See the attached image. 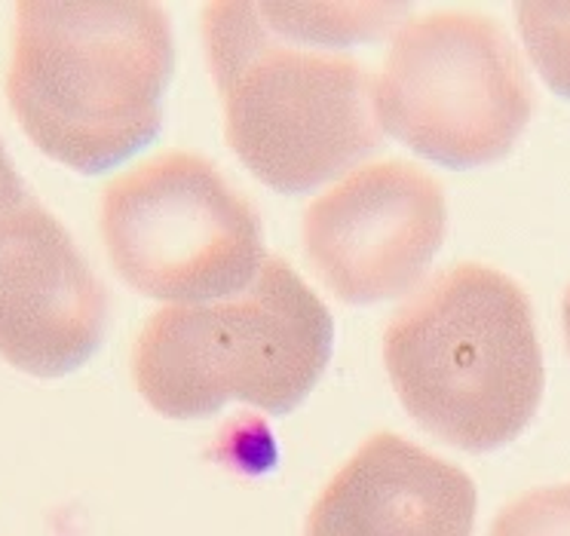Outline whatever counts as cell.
Segmentation results:
<instances>
[{
    "mask_svg": "<svg viewBox=\"0 0 570 536\" xmlns=\"http://www.w3.org/2000/svg\"><path fill=\"white\" fill-rule=\"evenodd\" d=\"M372 96L384 132L454 169L507 157L533 111L515 43L500 22L472 10L402 22Z\"/></svg>",
    "mask_w": 570,
    "mask_h": 536,
    "instance_id": "cell-5",
    "label": "cell"
},
{
    "mask_svg": "<svg viewBox=\"0 0 570 536\" xmlns=\"http://www.w3.org/2000/svg\"><path fill=\"white\" fill-rule=\"evenodd\" d=\"M173 62L160 3L22 0L7 99L47 157L96 175L157 136Z\"/></svg>",
    "mask_w": 570,
    "mask_h": 536,
    "instance_id": "cell-1",
    "label": "cell"
},
{
    "mask_svg": "<svg viewBox=\"0 0 570 536\" xmlns=\"http://www.w3.org/2000/svg\"><path fill=\"white\" fill-rule=\"evenodd\" d=\"M108 298L75 239L40 202L0 218V356L35 377L87 363L105 335Z\"/></svg>",
    "mask_w": 570,
    "mask_h": 536,
    "instance_id": "cell-8",
    "label": "cell"
},
{
    "mask_svg": "<svg viewBox=\"0 0 570 536\" xmlns=\"http://www.w3.org/2000/svg\"><path fill=\"white\" fill-rule=\"evenodd\" d=\"M99 221L114 270L166 307L236 298L267 264L255 206L215 162L187 150L108 181Z\"/></svg>",
    "mask_w": 570,
    "mask_h": 536,
    "instance_id": "cell-6",
    "label": "cell"
},
{
    "mask_svg": "<svg viewBox=\"0 0 570 536\" xmlns=\"http://www.w3.org/2000/svg\"><path fill=\"white\" fill-rule=\"evenodd\" d=\"M332 316L283 258H267L255 286L209 304H169L141 325L132 380L154 411L194 420L248 401L292 411L323 375Z\"/></svg>",
    "mask_w": 570,
    "mask_h": 536,
    "instance_id": "cell-4",
    "label": "cell"
},
{
    "mask_svg": "<svg viewBox=\"0 0 570 536\" xmlns=\"http://www.w3.org/2000/svg\"><path fill=\"white\" fill-rule=\"evenodd\" d=\"M521 40L549 87L570 99V3L528 0L515 7Z\"/></svg>",
    "mask_w": 570,
    "mask_h": 536,
    "instance_id": "cell-10",
    "label": "cell"
},
{
    "mask_svg": "<svg viewBox=\"0 0 570 536\" xmlns=\"http://www.w3.org/2000/svg\"><path fill=\"white\" fill-rule=\"evenodd\" d=\"M28 200H31V197L26 193V185H22L19 172H16L13 160L7 157V150L0 145V218L10 215L13 209H19V206Z\"/></svg>",
    "mask_w": 570,
    "mask_h": 536,
    "instance_id": "cell-12",
    "label": "cell"
},
{
    "mask_svg": "<svg viewBox=\"0 0 570 536\" xmlns=\"http://www.w3.org/2000/svg\"><path fill=\"white\" fill-rule=\"evenodd\" d=\"M475 506L460 466L377 433L316 497L304 536H472Z\"/></svg>",
    "mask_w": 570,
    "mask_h": 536,
    "instance_id": "cell-9",
    "label": "cell"
},
{
    "mask_svg": "<svg viewBox=\"0 0 570 536\" xmlns=\"http://www.w3.org/2000/svg\"><path fill=\"white\" fill-rule=\"evenodd\" d=\"M488 536H570V485L537 487L515 497Z\"/></svg>",
    "mask_w": 570,
    "mask_h": 536,
    "instance_id": "cell-11",
    "label": "cell"
},
{
    "mask_svg": "<svg viewBox=\"0 0 570 536\" xmlns=\"http://www.w3.org/2000/svg\"><path fill=\"white\" fill-rule=\"evenodd\" d=\"M442 185L409 160L362 162L304 212V251L347 304L402 298L445 242Z\"/></svg>",
    "mask_w": 570,
    "mask_h": 536,
    "instance_id": "cell-7",
    "label": "cell"
},
{
    "mask_svg": "<svg viewBox=\"0 0 570 536\" xmlns=\"http://www.w3.org/2000/svg\"><path fill=\"white\" fill-rule=\"evenodd\" d=\"M384 363L405 411L463 450L512 441L543 399L531 300L484 264H458L405 300L386 325Z\"/></svg>",
    "mask_w": 570,
    "mask_h": 536,
    "instance_id": "cell-2",
    "label": "cell"
},
{
    "mask_svg": "<svg viewBox=\"0 0 570 536\" xmlns=\"http://www.w3.org/2000/svg\"><path fill=\"white\" fill-rule=\"evenodd\" d=\"M203 38L224 136L258 181L301 193L381 148L374 75L350 52L276 31L258 3H209Z\"/></svg>",
    "mask_w": 570,
    "mask_h": 536,
    "instance_id": "cell-3",
    "label": "cell"
},
{
    "mask_svg": "<svg viewBox=\"0 0 570 536\" xmlns=\"http://www.w3.org/2000/svg\"><path fill=\"white\" fill-rule=\"evenodd\" d=\"M561 319H564V337H568V353H570V288L564 295V304H561Z\"/></svg>",
    "mask_w": 570,
    "mask_h": 536,
    "instance_id": "cell-13",
    "label": "cell"
}]
</instances>
